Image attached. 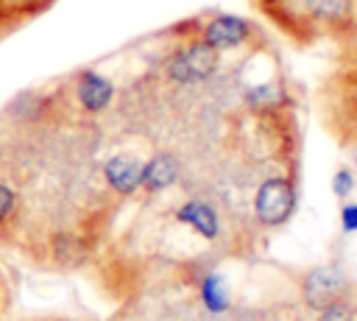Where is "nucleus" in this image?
<instances>
[{"label": "nucleus", "mask_w": 357, "mask_h": 321, "mask_svg": "<svg viewBox=\"0 0 357 321\" xmlns=\"http://www.w3.org/2000/svg\"><path fill=\"white\" fill-rule=\"evenodd\" d=\"M201 301L209 313H226L229 310V285L220 274H209L201 282Z\"/></svg>", "instance_id": "nucleus-10"}, {"label": "nucleus", "mask_w": 357, "mask_h": 321, "mask_svg": "<svg viewBox=\"0 0 357 321\" xmlns=\"http://www.w3.org/2000/svg\"><path fill=\"white\" fill-rule=\"evenodd\" d=\"M287 103V92L282 81H265V84H254L245 89V106L251 109H282Z\"/></svg>", "instance_id": "nucleus-9"}, {"label": "nucleus", "mask_w": 357, "mask_h": 321, "mask_svg": "<svg viewBox=\"0 0 357 321\" xmlns=\"http://www.w3.org/2000/svg\"><path fill=\"white\" fill-rule=\"evenodd\" d=\"M14 207H17V193L0 181V226L8 223V218L14 215Z\"/></svg>", "instance_id": "nucleus-13"}, {"label": "nucleus", "mask_w": 357, "mask_h": 321, "mask_svg": "<svg viewBox=\"0 0 357 321\" xmlns=\"http://www.w3.org/2000/svg\"><path fill=\"white\" fill-rule=\"evenodd\" d=\"M343 293H346V274L335 262L315 265L301 279V296H304L307 307H312V310H324L326 304L343 299Z\"/></svg>", "instance_id": "nucleus-4"}, {"label": "nucleus", "mask_w": 357, "mask_h": 321, "mask_svg": "<svg viewBox=\"0 0 357 321\" xmlns=\"http://www.w3.org/2000/svg\"><path fill=\"white\" fill-rule=\"evenodd\" d=\"M75 98H78V103H81L84 112L100 114V112H106V109L112 106V100H114V84H112L109 75H103V73L86 67V70H81V73L75 75Z\"/></svg>", "instance_id": "nucleus-5"}, {"label": "nucleus", "mask_w": 357, "mask_h": 321, "mask_svg": "<svg viewBox=\"0 0 357 321\" xmlns=\"http://www.w3.org/2000/svg\"><path fill=\"white\" fill-rule=\"evenodd\" d=\"M321 315H318V321H354V313H351V307L343 301V299H337V301H332V304H326L324 310H318Z\"/></svg>", "instance_id": "nucleus-12"}, {"label": "nucleus", "mask_w": 357, "mask_h": 321, "mask_svg": "<svg viewBox=\"0 0 357 321\" xmlns=\"http://www.w3.org/2000/svg\"><path fill=\"white\" fill-rule=\"evenodd\" d=\"M254 3H257V6H259L265 14H271V11L276 8V3H279V0H254Z\"/></svg>", "instance_id": "nucleus-15"}, {"label": "nucleus", "mask_w": 357, "mask_h": 321, "mask_svg": "<svg viewBox=\"0 0 357 321\" xmlns=\"http://www.w3.org/2000/svg\"><path fill=\"white\" fill-rule=\"evenodd\" d=\"M103 179L117 195H134L142 181V162L134 154H114L103 162Z\"/></svg>", "instance_id": "nucleus-6"}, {"label": "nucleus", "mask_w": 357, "mask_h": 321, "mask_svg": "<svg viewBox=\"0 0 357 321\" xmlns=\"http://www.w3.org/2000/svg\"><path fill=\"white\" fill-rule=\"evenodd\" d=\"M340 226H343V232H357V204H351V201H346L343 204V209H340Z\"/></svg>", "instance_id": "nucleus-14"}, {"label": "nucleus", "mask_w": 357, "mask_h": 321, "mask_svg": "<svg viewBox=\"0 0 357 321\" xmlns=\"http://www.w3.org/2000/svg\"><path fill=\"white\" fill-rule=\"evenodd\" d=\"M220 67V53L201 42L198 36L184 39L165 61V75L173 84H201L212 78Z\"/></svg>", "instance_id": "nucleus-1"}, {"label": "nucleus", "mask_w": 357, "mask_h": 321, "mask_svg": "<svg viewBox=\"0 0 357 321\" xmlns=\"http://www.w3.org/2000/svg\"><path fill=\"white\" fill-rule=\"evenodd\" d=\"M351 190H354V173H351L349 167H337L335 176H332V193H335L340 201H346V198L351 195Z\"/></svg>", "instance_id": "nucleus-11"}, {"label": "nucleus", "mask_w": 357, "mask_h": 321, "mask_svg": "<svg viewBox=\"0 0 357 321\" xmlns=\"http://www.w3.org/2000/svg\"><path fill=\"white\" fill-rule=\"evenodd\" d=\"M296 209V187L284 176H271L257 187L254 195V212L257 221L268 229L282 226Z\"/></svg>", "instance_id": "nucleus-2"}, {"label": "nucleus", "mask_w": 357, "mask_h": 321, "mask_svg": "<svg viewBox=\"0 0 357 321\" xmlns=\"http://www.w3.org/2000/svg\"><path fill=\"white\" fill-rule=\"evenodd\" d=\"M178 179V162L173 154H156L153 159H148L142 165V181L139 187H145L148 193H159L167 190L173 181Z\"/></svg>", "instance_id": "nucleus-7"}, {"label": "nucleus", "mask_w": 357, "mask_h": 321, "mask_svg": "<svg viewBox=\"0 0 357 321\" xmlns=\"http://www.w3.org/2000/svg\"><path fill=\"white\" fill-rule=\"evenodd\" d=\"M254 36H257V25L240 14H215L198 25V39L215 47L218 53L245 47L254 42Z\"/></svg>", "instance_id": "nucleus-3"}, {"label": "nucleus", "mask_w": 357, "mask_h": 321, "mask_svg": "<svg viewBox=\"0 0 357 321\" xmlns=\"http://www.w3.org/2000/svg\"><path fill=\"white\" fill-rule=\"evenodd\" d=\"M176 218H178V223L192 226L206 240H215L218 237V212L209 204H204V201H184L178 207Z\"/></svg>", "instance_id": "nucleus-8"}]
</instances>
